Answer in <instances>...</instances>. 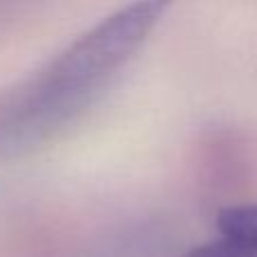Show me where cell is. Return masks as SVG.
<instances>
[{"label": "cell", "instance_id": "6da1fadb", "mask_svg": "<svg viewBox=\"0 0 257 257\" xmlns=\"http://www.w3.org/2000/svg\"><path fill=\"white\" fill-rule=\"evenodd\" d=\"M163 12L165 3H131L84 32L45 70L34 93L36 117L57 120L79 106L140 50Z\"/></svg>", "mask_w": 257, "mask_h": 257}, {"label": "cell", "instance_id": "7a4b0ae2", "mask_svg": "<svg viewBox=\"0 0 257 257\" xmlns=\"http://www.w3.org/2000/svg\"><path fill=\"white\" fill-rule=\"evenodd\" d=\"M217 232L235 248L257 257V203L223 208L217 217Z\"/></svg>", "mask_w": 257, "mask_h": 257}, {"label": "cell", "instance_id": "3957f363", "mask_svg": "<svg viewBox=\"0 0 257 257\" xmlns=\"http://www.w3.org/2000/svg\"><path fill=\"white\" fill-rule=\"evenodd\" d=\"M183 257H250V255H246L244 250L235 248V246L228 244L226 239L217 237V239L208 241V244L192 248L190 253H185Z\"/></svg>", "mask_w": 257, "mask_h": 257}]
</instances>
